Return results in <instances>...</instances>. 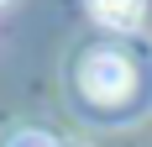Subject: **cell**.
Here are the masks:
<instances>
[{"mask_svg":"<svg viewBox=\"0 0 152 147\" xmlns=\"http://www.w3.org/2000/svg\"><path fill=\"white\" fill-rule=\"evenodd\" d=\"M79 84H84V95L100 105H115L131 95V63L121 58V53H110V47H94V53H84V63H79Z\"/></svg>","mask_w":152,"mask_h":147,"instance_id":"obj_1","label":"cell"},{"mask_svg":"<svg viewBox=\"0 0 152 147\" xmlns=\"http://www.w3.org/2000/svg\"><path fill=\"white\" fill-rule=\"evenodd\" d=\"M89 16L100 26H115V32H137L142 16H147V0H89Z\"/></svg>","mask_w":152,"mask_h":147,"instance_id":"obj_2","label":"cell"},{"mask_svg":"<svg viewBox=\"0 0 152 147\" xmlns=\"http://www.w3.org/2000/svg\"><path fill=\"white\" fill-rule=\"evenodd\" d=\"M5 147H58V142H53L47 132H31V126H26V132H16V137H11Z\"/></svg>","mask_w":152,"mask_h":147,"instance_id":"obj_3","label":"cell"},{"mask_svg":"<svg viewBox=\"0 0 152 147\" xmlns=\"http://www.w3.org/2000/svg\"><path fill=\"white\" fill-rule=\"evenodd\" d=\"M0 5H5V0H0Z\"/></svg>","mask_w":152,"mask_h":147,"instance_id":"obj_4","label":"cell"}]
</instances>
